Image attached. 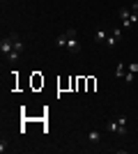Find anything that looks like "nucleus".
<instances>
[{"label":"nucleus","mask_w":138,"mask_h":154,"mask_svg":"<svg viewBox=\"0 0 138 154\" xmlns=\"http://www.w3.org/2000/svg\"><path fill=\"white\" fill-rule=\"evenodd\" d=\"M67 48L72 53L81 51V44H78V39H76V30H67Z\"/></svg>","instance_id":"obj_3"},{"label":"nucleus","mask_w":138,"mask_h":154,"mask_svg":"<svg viewBox=\"0 0 138 154\" xmlns=\"http://www.w3.org/2000/svg\"><path fill=\"white\" fill-rule=\"evenodd\" d=\"M115 16H118V19H122V28H129V26H133V19H131V9H129V7H120Z\"/></svg>","instance_id":"obj_2"},{"label":"nucleus","mask_w":138,"mask_h":154,"mask_svg":"<svg viewBox=\"0 0 138 154\" xmlns=\"http://www.w3.org/2000/svg\"><path fill=\"white\" fill-rule=\"evenodd\" d=\"M55 46H60V48H67V35H60V37L55 39Z\"/></svg>","instance_id":"obj_9"},{"label":"nucleus","mask_w":138,"mask_h":154,"mask_svg":"<svg viewBox=\"0 0 138 154\" xmlns=\"http://www.w3.org/2000/svg\"><path fill=\"white\" fill-rule=\"evenodd\" d=\"M19 58H21V51H12L9 55H7V60H9V62H19Z\"/></svg>","instance_id":"obj_10"},{"label":"nucleus","mask_w":138,"mask_h":154,"mask_svg":"<svg viewBox=\"0 0 138 154\" xmlns=\"http://www.w3.org/2000/svg\"><path fill=\"white\" fill-rule=\"evenodd\" d=\"M7 145H9V140H7V138H2V140H0V152H5Z\"/></svg>","instance_id":"obj_12"},{"label":"nucleus","mask_w":138,"mask_h":154,"mask_svg":"<svg viewBox=\"0 0 138 154\" xmlns=\"http://www.w3.org/2000/svg\"><path fill=\"white\" fill-rule=\"evenodd\" d=\"M124 81H127V83H133V74H131V71H129V74H124Z\"/></svg>","instance_id":"obj_13"},{"label":"nucleus","mask_w":138,"mask_h":154,"mask_svg":"<svg viewBox=\"0 0 138 154\" xmlns=\"http://www.w3.org/2000/svg\"><path fill=\"white\" fill-rule=\"evenodd\" d=\"M120 39H122V28H115V30H111V32H108L106 46H108V48H115V44H118Z\"/></svg>","instance_id":"obj_4"},{"label":"nucleus","mask_w":138,"mask_h":154,"mask_svg":"<svg viewBox=\"0 0 138 154\" xmlns=\"http://www.w3.org/2000/svg\"><path fill=\"white\" fill-rule=\"evenodd\" d=\"M106 129L111 131V134H118V136H127V120L124 117H118V120H108L106 122Z\"/></svg>","instance_id":"obj_1"},{"label":"nucleus","mask_w":138,"mask_h":154,"mask_svg":"<svg viewBox=\"0 0 138 154\" xmlns=\"http://www.w3.org/2000/svg\"><path fill=\"white\" fill-rule=\"evenodd\" d=\"M129 9H131V12H138V0H133V5L129 7Z\"/></svg>","instance_id":"obj_14"},{"label":"nucleus","mask_w":138,"mask_h":154,"mask_svg":"<svg viewBox=\"0 0 138 154\" xmlns=\"http://www.w3.org/2000/svg\"><path fill=\"white\" fill-rule=\"evenodd\" d=\"M106 39H108V30L99 28V30L94 32V42H97V44H106Z\"/></svg>","instance_id":"obj_6"},{"label":"nucleus","mask_w":138,"mask_h":154,"mask_svg":"<svg viewBox=\"0 0 138 154\" xmlns=\"http://www.w3.org/2000/svg\"><path fill=\"white\" fill-rule=\"evenodd\" d=\"M124 71H127V64H124V62H120V64H118V69H115V78H122V76H124Z\"/></svg>","instance_id":"obj_8"},{"label":"nucleus","mask_w":138,"mask_h":154,"mask_svg":"<svg viewBox=\"0 0 138 154\" xmlns=\"http://www.w3.org/2000/svg\"><path fill=\"white\" fill-rule=\"evenodd\" d=\"M87 140H90L92 145H94V143H101V134H99V131H90V134H87Z\"/></svg>","instance_id":"obj_7"},{"label":"nucleus","mask_w":138,"mask_h":154,"mask_svg":"<svg viewBox=\"0 0 138 154\" xmlns=\"http://www.w3.org/2000/svg\"><path fill=\"white\" fill-rule=\"evenodd\" d=\"M127 71H131V74H138V62H131V64H127Z\"/></svg>","instance_id":"obj_11"},{"label":"nucleus","mask_w":138,"mask_h":154,"mask_svg":"<svg viewBox=\"0 0 138 154\" xmlns=\"http://www.w3.org/2000/svg\"><path fill=\"white\" fill-rule=\"evenodd\" d=\"M0 51H2V55H9V53L14 51V39H12V35L2 37V42H0Z\"/></svg>","instance_id":"obj_5"}]
</instances>
